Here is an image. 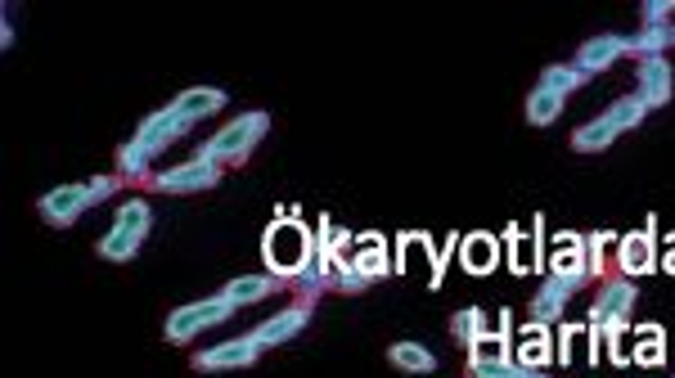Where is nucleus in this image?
Segmentation results:
<instances>
[{"instance_id": "1", "label": "nucleus", "mask_w": 675, "mask_h": 378, "mask_svg": "<svg viewBox=\"0 0 675 378\" xmlns=\"http://www.w3.org/2000/svg\"><path fill=\"white\" fill-rule=\"evenodd\" d=\"M185 132H189V122L167 104V108H158V113H149L141 126H135V136L117 149V171L122 176H131V180H145V176H154L149 167H154V158H163L176 140H185Z\"/></svg>"}, {"instance_id": "2", "label": "nucleus", "mask_w": 675, "mask_h": 378, "mask_svg": "<svg viewBox=\"0 0 675 378\" xmlns=\"http://www.w3.org/2000/svg\"><path fill=\"white\" fill-rule=\"evenodd\" d=\"M261 258H266V271L280 275V280H298L315 262V239L298 221V212H284V217H276V221L266 225V234H261Z\"/></svg>"}, {"instance_id": "3", "label": "nucleus", "mask_w": 675, "mask_h": 378, "mask_svg": "<svg viewBox=\"0 0 675 378\" xmlns=\"http://www.w3.org/2000/svg\"><path fill=\"white\" fill-rule=\"evenodd\" d=\"M635 302H640V293H635V280H626V275H608L599 284L594 306H590V325H585V334H590V365L603 360V338L608 334H626L631 329Z\"/></svg>"}, {"instance_id": "4", "label": "nucleus", "mask_w": 675, "mask_h": 378, "mask_svg": "<svg viewBox=\"0 0 675 378\" xmlns=\"http://www.w3.org/2000/svg\"><path fill=\"white\" fill-rule=\"evenodd\" d=\"M644 117H648V104L640 95H622L617 104H608L599 117H590L585 126H577V132H572V149L577 154H599V149H608L613 140H622L626 132H640Z\"/></svg>"}, {"instance_id": "5", "label": "nucleus", "mask_w": 675, "mask_h": 378, "mask_svg": "<svg viewBox=\"0 0 675 378\" xmlns=\"http://www.w3.org/2000/svg\"><path fill=\"white\" fill-rule=\"evenodd\" d=\"M266 132H270V113H261V108L239 113L226 132H217L212 140H202L194 158L198 162H217V167H235V162H243L266 140Z\"/></svg>"}, {"instance_id": "6", "label": "nucleus", "mask_w": 675, "mask_h": 378, "mask_svg": "<svg viewBox=\"0 0 675 378\" xmlns=\"http://www.w3.org/2000/svg\"><path fill=\"white\" fill-rule=\"evenodd\" d=\"M117 195V176H91V180H82V185H59V189H50V195H41V217L50 221V225H73L82 212H91L95 203H104V199H113Z\"/></svg>"}, {"instance_id": "7", "label": "nucleus", "mask_w": 675, "mask_h": 378, "mask_svg": "<svg viewBox=\"0 0 675 378\" xmlns=\"http://www.w3.org/2000/svg\"><path fill=\"white\" fill-rule=\"evenodd\" d=\"M149 225H154V208H149L145 199H131V203H122V208H117L113 230L100 239V258H104V262H131L135 252H141V243H145Z\"/></svg>"}, {"instance_id": "8", "label": "nucleus", "mask_w": 675, "mask_h": 378, "mask_svg": "<svg viewBox=\"0 0 675 378\" xmlns=\"http://www.w3.org/2000/svg\"><path fill=\"white\" fill-rule=\"evenodd\" d=\"M235 315V306L217 293V297H202V302H185V306H176L172 315H167V325H163V334H167V343H194L202 329H212V325H221V321H230Z\"/></svg>"}, {"instance_id": "9", "label": "nucleus", "mask_w": 675, "mask_h": 378, "mask_svg": "<svg viewBox=\"0 0 675 378\" xmlns=\"http://www.w3.org/2000/svg\"><path fill=\"white\" fill-rule=\"evenodd\" d=\"M657 221L648 217L644 230L635 234H617V271L626 280H640V275H653L657 271V258H662V248H657Z\"/></svg>"}, {"instance_id": "10", "label": "nucleus", "mask_w": 675, "mask_h": 378, "mask_svg": "<svg viewBox=\"0 0 675 378\" xmlns=\"http://www.w3.org/2000/svg\"><path fill=\"white\" fill-rule=\"evenodd\" d=\"M505 243H509V266L513 275H546V217H531V234L522 225H509L505 230Z\"/></svg>"}, {"instance_id": "11", "label": "nucleus", "mask_w": 675, "mask_h": 378, "mask_svg": "<svg viewBox=\"0 0 675 378\" xmlns=\"http://www.w3.org/2000/svg\"><path fill=\"white\" fill-rule=\"evenodd\" d=\"M221 176H226V167L189 158V162H176V167H167V171H154L149 185L163 189V195H202V189L221 185Z\"/></svg>"}, {"instance_id": "12", "label": "nucleus", "mask_w": 675, "mask_h": 378, "mask_svg": "<svg viewBox=\"0 0 675 378\" xmlns=\"http://www.w3.org/2000/svg\"><path fill=\"white\" fill-rule=\"evenodd\" d=\"M546 275H559L572 293H581L590 280V266H585V234H559V248L550 252L546 262Z\"/></svg>"}, {"instance_id": "13", "label": "nucleus", "mask_w": 675, "mask_h": 378, "mask_svg": "<svg viewBox=\"0 0 675 378\" xmlns=\"http://www.w3.org/2000/svg\"><path fill=\"white\" fill-rule=\"evenodd\" d=\"M635 95L648 104V113H653V108H662V104H671V95H675V69H671V59H666V54L640 59V73H635Z\"/></svg>"}, {"instance_id": "14", "label": "nucleus", "mask_w": 675, "mask_h": 378, "mask_svg": "<svg viewBox=\"0 0 675 378\" xmlns=\"http://www.w3.org/2000/svg\"><path fill=\"white\" fill-rule=\"evenodd\" d=\"M311 297H298V302H289L284 311H276L266 325H257L252 329V338L261 343V347H280V343H289V338H298L302 329H307V321H311Z\"/></svg>"}, {"instance_id": "15", "label": "nucleus", "mask_w": 675, "mask_h": 378, "mask_svg": "<svg viewBox=\"0 0 675 378\" xmlns=\"http://www.w3.org/2000/svg\"><path fill=\"white\" fill-rule=\"evenodd\" d=\"M266 347L248 334V338H230V343H217V347H208V351H194V369H248L257 356H261Z\"/></svg>"}, {"instance_id": "16", "label": "nucleus", "mask_w": 675, "mask_h": 378, "mask_svg": "<svg viewBox=\"0 0 675 378\" xmlns=\"http://www.w3.org/2000/svg\"><path fill=\"white\" fill-rule=\"evenodd\" d=\"M622 54H631V36H617V32H603V36H590L581 50H577V69L585 73V77H594V73H603V69H613V63L622 59Z\"/></svg>"}, {"instance_id": "17", "label": "nucleus", "mask_w": 675, "mask_h": 378, "mask_svg": "<svg viewBox=\"0 0 675 378\" xmlns=\"http://www.w3.org/2000/svg\"><path fill=\"white\" fill-rule=\"evenodd\" d=\"M572 302V288L559 280V275H540V288L531 293V321L536 325H563V311Z\"/></svg>"}, {"instance_id": "18", "label": "nucleus", "mask_w": 675, "mask_h": 378, "mask_svg": "<svg viewBox=\"0 0 675 378\" xmlns=\"http://www.w3.org/2000/svg\"><path fill=\"white\" fill-rule=\"evenodd\" d=\"M459 266L468 275H491L500 266V239L487 234V230H472L459 239Z\"/></svg>"}, {"instance_id": "19", "label": "nucleus", "mask_w": 675, "mask_h": 378, "mask_svg": "<svg viewBox=\"0 0 675 378\" xmlns=\"http://www.w3.org/2000/svg\"><path fill=\"white\" fill-rule=\"evenodd\" d=\"M226 91L221 86H194V91H180L176 99H172V108L189 122V126H198V122H208V117H217L221 108H226Z\"/></svg>"}, {"instance_id": "20", "label": "nucleus", "mask_w": 675, "mask_h": 378, "mask_svg": "<svg viewBox=\"0 0 675 378\" xmlns=\"http://www.w3.org/2000/svg\"><path fill=\"white\" fill-rule=\"evenodd\" d=\"M352 262H356V271H361L370 284L396 275V262H387V243H383V234H361V243H356V252H352Z\"/></svg>"}, {"instance_id": "21", "label": "nucleus", "mask_w": 675, "mask_h": 378, "mask_svg": "<svg viewBox=\"0 0 675 378\" xmlns=\"http://www.w3.org/2000/svg\"><path fill=\"white\" fill-rule=\"evenodd\" d=\"M284 280L280 275H239V280H230L226 288H221V297L235 306V311H243V306H252V302H261V297H270Z\"/></svg>"}, {"instance_id": "22", "label": "nucleus", "mask_w": 675, "mask_h": 378, "mask_svg": "<svg viewBox=\"0 0 675 378\" xmlns=\"http://www.w3.org/2000/svg\"><path fill=\"white\" fill-rule=\"evenodd\" d=\"M518 334H522V347L513 351V360H518V365H527V369H540V365H546V360L554 356V351H550V347H554V338H550V325H536V321H527Z\"/></svg>"}, {"instance_id": "23", "label": "nucleus", "mask_w": 675, "mask_h": 378, "mask_svg": "<svg viewBox=\"0 0 675 378\" xmlns=\"http://www.w3.org/2000/svg\"><path fill=\"white\" fill-rule=\"evenodd\" d=\"M387 360L401 369V374H433L437 369V356L424 347V343H411V338H401L387 347Z\"/></svg>"}, {"instance_id": "24", "label": "nucleus", "mask_w": 675, "mask_h": 378, "mask_svg": "<svg viewBox=\"0 0 675 378\" xmlns=\"http://www.w3.org/2000/svg\"><path fill=\"white\" fill-rule=\"evenodd\" d=\"M450 334H455L464 347H472V343L491 338L496 329L487 325V311H482V306H464V311H455V315H450Z\"/></svg>"}, {"instance_id": "25", "label": "nucleus", "mask_w": 675, "mask_h": 378, "mask_svg": "<svg viewBox=\"0 0 675 378\" xmlns=\"http://www.w3.org/2000/svg\"><path fill=\"white\" fill-rule=\"evenodd\" d=\"M563 95H554L550 86H531V95H527V122L531 126H550V122H559V113H563Z\"/></svg>"}, {"instance_id": "26", "label": "nucleus", "mask_w": 675, "mask_h": 378, "mask_svg": "<svg viewBox=\"0 0 675 378\" xmlns=\"http://www.w3.org/2000/svg\"><path fill=\"white\" fill-rule=\"evenodd\" d=\"M671 45H675V23H657V28H644L640 23V32L631 36V54H640V59L666 54Z\"/></svg>"}, {"instance_id": "27", "label": "nucleus", "mask_w": 675, "mask_h": 378, "mask_svg": "<svg viewBox=\"0 0 675 378\" xmlns=\"http://www.w3.org/2000/svg\"><path fill=\"white\" fill-rule=\"evenodd\" d=\"M585 82H590V77L577 69V63H550V69L540 73V82H536V86H550L554 95H563V99H568V95H577Z\"/></svg>"}, {"instance_id": "28", "label": "nucleus", "mask_w": 675, "mask_h": 378, "mask_svg": "<svg viewBox=\"0 0 675 378\" xmlns=\"http://www.w3.org/2000/svg\"><path fill=\"white\" fill-rule=\"evenodd\" d=\"M424 258L433 262L428 288H442V284H446V271H450V262L459 258V234H450V243H446V248H433V239H424Z\"/></svg>"}, {"instance_id": "29", "label": "nucleus", "mask_w": 675, "mask_h": 378, "mask_svg": "<svg viewBox=\"0 0 675 378\" xmlns=\"http://www.w3.org/2000/svg\"><path fill=\"white\" fill-rule=\"evenodd\" d=\"M617 234H585V266H590V280H603L608 275V243H613Z\"/></svg>"}, {"instance_id": "30", "label": "nucleus", "mask_w": 675, "mask_h": 378, "mask_svg": "<svg viewBox=\"0 0 675 378\" xmlns=\"http://www.w3.org/2000/svg\"><path fill=\"white\" fill-rule=\"evenodd\" d=\"M635 338L644 343V347H635V360L657 365V360H662V343H666V334H662L657 325H640V329H635Z\"/></svg>"}, {"instance_id": "31", "label": "nucleus", "mask_w": 675, "mask_h": 378, "mask_svg": "<svg viewBox=\"0 0 675 378\" xmlns=\"http://www.w3.org/2000/svg\"><path fill=\"white\" fill-rule=\"evenodd\" d=\"M640 19H644V28L671 23V19H675V0H644V6H640Z\"/></svg>"}, {"instance_id": "32", "label": "nucleus", "mask_w": 675, "mask_h": 378, "mask_svg": "<svg viewBox=\"0 0 675 378\" xmlns=\"http://www.w3.org/2000/svg\"><path fill=\"white\" fill-rule=\"evenodd\" d=\"M293 288H298V297H311V302H315V297L329 288V280H324V275L315 271V262H311V266H307V271L293 280Z\"/></svg>"}, {"instance_id": "33", "label": "nucleus", "mask_w": 675, "mask_h": 378, "mask_svg": "<svg viewBox=\"0 0 675 378\" xmlns=\"http://www.w3.org/2000/svg\"><path fill=\"white\" fill-rule=\"evenodd\" d=\"M577 338H581V325H572V321H563V325H559V351H554V356H559L563 365L572 360V343H577Z\"/></svg>"}, {"instance_id": "34", "label": "nucleus", "mask_w": 675, "mask_h": 378, "mask_svg": "<svg viewBox=\"0 0 675 378\" xmlns=\"http://www.w3.org/2000/svg\"><path fill=\"white\" fill-rule=\"evenodd\" d=\"M496 343L513 347V311H496Z\"/></svg>"}, {"instance_id": "35", "label": "nucleus", "mask_w": 675, "mask_h": 378, "mask_svg": "<svg viewBox=\"0 0 675 378\" xmlns=\"http://www.w3.org/2000/svg\"><path fill=\"white\" fill-rule=\"evenodd\" d=\"M662 243H666V252H662V258H657V266H662L666 275H675V230H671V234H666Z\"/></svg>"}, {"instance_id": "36", "label": "nucleus", "mask_w": 675, "mask_h": 378, "mask_svg": "<svg viewBox=\"0 0 675 378\" xmlns=\"http://www.w3.org/2000/svg\"><path fill=\"white\" fill-rule=\"evenodd\" d=\"M0 45H6V50L14 45V23H6V28H0Z\"/></svg>"}]
</instances>
